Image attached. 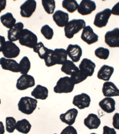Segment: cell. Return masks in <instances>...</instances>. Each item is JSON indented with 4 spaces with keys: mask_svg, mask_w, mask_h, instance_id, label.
<instances>
[{
    "mask_svg": "<svg viewBox=\"0 0 119 134\" xmlns=\"http://www.w3.org/2000/svg\"><path fill=\"white\" fill-rule=\"evenodd\" d=\"M62 7L67 10L68 12L72 13L78 10L79 4L74 0H64L62 2Z\"/></svg>",
    "mask_w": 119,
    "mask_h": 134,
    "instance_id": "29",
    "label": "cell"
},
{
    "mask_svg": "<svg viewBox=\"0 0 119 134\" xmlns=\"http://www.w3.org/2000/svg\"><path fill=\"white\" fill-rule=\"evenodd\" d=\"M4 58L7 59H13L18 56L20 53V49L13 42L7 41L5 42L3 52Z\"/></svg>",
    "mask_w": 119,
    "mask_h": 134,
    "instance_id": "8",
    "label": "cell"
},
{
    "mask_svg": "<svg viewBox=\"0 0 119 134\" xmlns=\"http://www.w3.org/2000/svg\"><path fill=\"white\" fill-rule=\"evenodd\" d=\"M37 105V99L29 96H23L18 102V110L26 115H30L36 110Z\"/></svg>",
    "mask_w": 119,
    "mask_h": 134,
    "instance_id": "3",
    "label": "cell"
},
{
    "mask_svg": "<svg viewBox=\"0 0 119 134\" xmlns=\"http://www.w3.org/2000/svg\"><path fill=\"white\" fill-rule=\"evenodd\" d=\"M97 8V5L93 1L91 0H82L79 4L78 12L82 16L91 14Z\"/></svg>",
    "mask_w": 119,
    "mask_h": 134,
    "instance_id": "13",
    "label": "cell"
},
{
    "mask_svg": "<svg viewBox=\"0 0 119 134\" xmlns=\"http://www.w3.org/2000/svg\"><path fill=\"white\" fill-rule=\"evenodd\" d=\"M112 126L114 129L119 130V113H116L112 117Z\"/></svg>",
    "mask_w": 119,
    "mask_h": 134,
    "instance_id": "37",
    "label": "cell"
},
{
    "mask_svg": "<svg viewBox=\"0 0 119 134\" xmlns=\"http://www.w3.org/2000/svg\"><path fill=\"white\" fill-rule=\"evenodd\" d=\"M5 130V127H4L3 123L1 121H0V134H4Z\"/></svg>",
    "mask_w": 119,
    "mask_h": 134,
    "instance_id": "42",
    "label": "cell"
},
{
    "mask_svg": "<svg viewBox=\"0 0 119 134\" xmlns=\"http://www.w3.org/2000/svg\"><path fill=\"white\" fill-rule=\"evenodd\" d=\"M41 32L45 39L48 40H51L54 36V31L48 25H45L42 27L41 29Z\"/></svg>",
    "mask_w": 119,
    "mask_h": 134,
    "instance_id": "35",
    "label": "cell"
},
{
    "mask_svg": "<svg viewBox=\"0 0 119 134\" xmlns=\"http://www.w3.org/2000/svg\"><path fill=\"white\" fill-rule=\"evenodd\" d=\"M111 15V11L110 8H105L102 12L98 13L95 16L93 25L99 28H104L107 26Z\"/></svg>",
    "mask_w": 119,
    "mask_h": 134,
    "instance_id": "7",
    "label": "cell"
},
{
    "mask_svg": "<svg viewBox=\"0 0 119 134\" xmlns=\"http://www.w3.org/2000/svg\"><path fill=\"white\" fill-rule=\"evenodd\" d=\"M53 19L54 22L60 28L65 27L66 25L69 22L68 14L61 10H57L54 12L53 15Z\"/></svg>",
    "mask_w": 119,
    "mask_h": 134,
    "instance_id": "20",
    "label": "cell"
},
{
    "mask_svg": "<svg viewBox=\"0 0 119 134\" xmlns=\"http://www.w3.org/2000/svg\"><path fill=\"white\" fill-rule=\"evenodd\" d=\"M95 55L99 59L107 60L109 57L110 50L107 48L99 47L95 50Z\"/></svg>",
    "mask_w": 119,
    "mask_h": 134,
    "instance_id": "33",
    "label": "cell"
},
{
    "mask_svg": "<svg viewBox=\"0 0 119 134\" xmlns=\"http://www.w3.org/2000/svg\"><path fill=\"white\" fill-rule=\"evenodd\" d=\"M0 65L4 70L10 71L12 72H20L19 64L12 59L5 58H0Z\"/></svg>",
    "mask_w": 119,
    "mask_h": 134,
    "instance_id": "16",
    "label": "cell"
},
{
    "mask_svg": "<svg viewBox=\"0 0 119 134\" xmlns=\"http://www.w3.org/2000/svg\"><path fill=\"white\" fill-rule=\"evenodd\" d=\"M48 89L47 87L37 85L31 92V95L37 100H45L48 96Z\"/></svg>",
    "mask_w": 119,
    "mask_h": 134,
    "instance_id": "24",
    "label": "cell"
},
{
    "mask_svg": "<svg viewBox=\"0 0 119 134\" xmlns=\"http://www.w3.org/2000/svg\"><path fill=\"white\" fill-rule=\"evenodd\" d=\"M18 41L21 46L33 49L37 43V37L36 35L31 31L28 29H24L20 34Z\"/></svg>",
    "mask_w": 119,
    "mask_h": 134,
    "instance_id": "5",
    "label": "cell"
},
{
    "mask_svg": "<svg viewBox=\"0 0 119 134\" xmlns=\"http://www.w3.org/2000/svg\"><path fill=\"white\" fill-rule=\"evenodd\" d=\"M87 77L86 75H84L83 73L81 72L80 70H78L77 72L73 74L72 76H70V79L72 80L73 83L75 85H78V84L83 82L85 80H86Z\"/></svg>",
    "mask_w": 119,
    "mask_h": 134,
    "instance_id": "34",
    "label": "cell"
},
{
    "mask_svg": "<svg viewBox=\"0 0 119 134\" xmlns=\"http://www.w3.org/2000/svg\"><path fill=\"white\" fill-rule=\"evenodd\" d=\"M114 69L112 66L104 65L102 66L97 73L98 79L104 81H110L113 74Z\"/></svg>",
    "mask_w": 119,
    "mask_h": 134,
    "instance_id": "23",
    "label": "cell"
},
{
    "mask_svg": "<svg viewBox=\"0 0 119 134\" xmlns=\"http://www.w3.org/2000/svg\"><path fill=\"white\" fill-rule=\"evenodd\" d=\"M36 2L34 0H28L20 5V15L23 18H29L32 16L36 8Z\"/></svg>",
    "mask_w": 119,
    "mask_h": 134,
    "instance_id": "12",
    "label": "cell"
},
{
    "mask_svg": "<svg viewBox=\"0 0 119 134\" xmlns=\"http://www.w3.org/2000/svg\"><path fill=\"white\" fill-rule=\"evenodd\" d=\"M103 134H117V132L114 128L107 126H104L103 127Z\"/></svg>",
    "mask_w": 119,
    "mask_h": 134,
    "instance_id": "38",
    "label": "cell"
},
{
    "mask_svg": "<svg viewBox=\"0 0 119 134\" xmlns=\"http://www.w3.org/2000/svg\"><path fill=\"white\" fill-rule=\"evenodd\" d=\"M86 26L85 21L80 19H73L69 21L68 24L64 27V34L68 39H72L73 38L74 35Z\"/></svg>",
    "mask_w": 119,
    "mask_h": 134,
    "instance_id": "2",
    "label": "cell"
},
{
    "mask_svg": "<svg viewBox=\"0 0 119 134\" xmlns=\"http://www.w3.org/2000/svg\"><path fill=\"white\" fill-rule=\"evenodd\" d=\"M1 100L0 99V105H1Z\"/></svg>",
    "mask_w": 119,
    "mask_h": 134,
    "instance_id": "44",
    "label": "cell"
},
{
    "mask_svg": "<svg viewBox=\"0 0 119 134\" xmlns=\"http://www.w3.org/2000/svg\"><path fill=\"white\" fill-rule=\"evenodd\" d=\"M111 14L115 16H119V2L116 3L111 10Z\"/></svg>",
    "mask_w": 119,
    "mask_h": 134,
    "instance_id": "39",
    "label": "cell"
},
{
    "mask_svg": "<svg viewBox=\"0 0 119 134\" xmlns=\"http://www.w3.org/2000/svg\"><path fill=\"white\" fill-rule=\"evenodd\" d=\"M83 123L85 126L89 129H97L101 125V121L97 114L90 113L84 119Z\"/></svg>",
    "mask_w": 119,
    "mask_h": 134,
    "instance_id": "21",
    "label": "cell"
},
{
    "mask_svg": "<svg viewBox=\"0 0 119 134\" xmlns=\"http://www.w3.org/2000/svg\"><path fill=\"white\" fill-rule=\"evenodd\" d=\"M31 68V63L29 59L27 56H24L19 62L20 73L21 75L28 74L29 71Z\"/></svg>",
    "mask_w": 119,
    "mask_h": 134,
    "instance_id": "28",
    "label": "cell"
},
{
    "mask_svg": "<svg viewBox=\"0 0 119 134\" xmlns=\"http://www.w3.org/2000/svg\"><path fill=\"white\" fill-rule=\"evenodd\" d=\"M78 70H79V67L77 66L73 62L70 60H67L62 65L61 68V71L62 72L67 75H70V76H72Z\"/></svg>",
    "mask_w": 119,
    "mask_h": 134,
    "instance_id": "25",
    "label": "cell"
},
{
    "mask_svg": "<svg viewBox=\"0 0 119 134\" xmlns=\"http://www.w3.org/2000/svg\"><path fill=\"white\" fill-rule=\"evenodd\" d=\"M79 111L76 108H71L66 113L60 115V119L62 123L68 126H72L75 123Z\"/></svg>",
    "mask_w": 119,
    "mask_h": 134,
    "instance_id": "15",
    "label": "cell"
},
{
    "mask_svg": "<svg viewBox=\"0 0 119 134\" xmlns=\"http://www.w3.org/2000/svg\"><path fill=\"white\" fill-rule=\"evenodd\" d=\"M53 134H58V133H53Z\"/></svg>",
    "mask_w": 119,
    "mask_h": 134,
    "instance_id": "45",
    "label": "cell"
},
{
    "mask_svg": "<svg viewBox=\"0 0 119 134\" xmlns=\"http://www.w3.org/2000/svg\"><path fill=\"white\" fill-rule=\"evenodd\" d=\"M60 134H78V131L73 126H67L62 129Z\"/></svg>",
    "mask_w": 119,
    "mask_h": 134,
    "instance_id": "36",
    "label": "cell"
},
{
    "mask_svg": "<svg viewBox=\"0 0 119 134\" xmlns=\"http://www.w3.org/2000/svg\"><path fill=\"white\" fill-rule=\"evenodd\" d=\"M17 121L13 117H7L5 118V130L8 133H13L16 130Z\"/></svg>",
    "mask_w": 119,
    "mask_h": 134,
    "instance_id": "32",
    "label": "cell"
},
{
    "mask_svg": "<svg viewBox=\"0 0 119 134\" xmlns=\"http://www.w3.org/2000/svg\"><path fill=\"white\" fill-rule=\"evenodd\" d=\"M104 41L110 47H119V28H115L106 32L104 36Z\"/></svg>",
    "mask_w": 119,
    "mask_h": 134,
    "instance_id": "9",
    "label": "cell"
},
{
    "mask_svg": "<svg viewBox=\"0 0 119 134\" xmlns=\"http://www.w3.org/2000/svg\"><path fill=\"white\" fill-rule=\"evenodd\" d=\"M74 86L75 85L73 83L70 77L66 76L58 79L53 90L55 93H69L73 91Z\"/></svg>",
    "mask_w": 119,
    "mask_h": 134,
    "instance_id": "4",
    "label": "cell"
},
{
    "mask_svg": "<svg viewBox=\"0 0 119 134\" xmlns=\"http://www.w3.org/2000/svg\"><path fill=\"white\" fill-rule=\"evenodd\" d=\"M67 53L72 62H78L82 55V49L78 44H69L66 49Z\"/></svg>",
    "mask_w": 119,
    "mask_h": 134,
    "instance_id": "17",
    "label": "cell"
},
{
    "mask_svg": "<svg viewBox=\"0 0 119 134\" xmlns=\"http://www.w3.org/2000/svg\"><path fill=\"white\" fill-rule=\"evenodd\" d=\"M1 24L8 29L11 28L16 24V20L11 13H7L0 17Z\"/></svg>",
    "mask_w": 119,
    "mask_h": 134,
    "instance_id": "27",
    "label": "cell"
},
{
    "mask_svg": "<svg viewBox=\"0 0 119 134\" xmlns=\"http://www.w3.org/2000/svg\"><path fill=\"white\" fill-rule=\"evenodd\" d=\"M5 38L3 35H0V52H3L4 46L5 44Z\"/></svg>",
    "mask_w": 119,
    "mask_h": 134,
    "instance_id": "40",
    "label": "cell"
},
{
    "mask_svg": "<svg viewBox=\"0 0 119 134\" xmlns=\"http://www.w3.org/2000/svg\"><path fill=\"white\" fill-rule=\"evenodd\" d=\"M6 4H7L6 0H0V13L5 8Z\"/></svg>",
    "mask_w": 119,
    "mask_h": 134,
    "instance_id": "41",
    "label": "cell"
},
{
    "mask_svg": "<svg viewBox=\"0 0 119 134\" xmlns=\"http://www.w3.org/2000/svg\"><path fill=\"white\" fill-rule=\"evenodd\" d=\"M35 85V80L32 75L29 74L21 75L16 82V88L18 91L25 90L34 87Z\"/></svg>",
    "mask_w": 119,
    "mask_h": 134,
    "instance_id": "6",
    "label": "cell"
},
{
    "mask_svg": "<svg viewBox=\"0 0 119 134\" xmlns=\"http://www.w3.org/2000/svg\"><path fill=\"white\" fill-rule=\"evenodd\" d=\"M99 107L108 114L113 113L116 110V101L112 98H104L99 102Z\"/></svg>",
    "mask_w": 119,
    "mask_h": 134,
    "instance_id": "22",
    "label": "cell"
},
{
    "mask_svg": "<svg viewBox=\"0 0 119 134\" xmlns=\"http://www.w3.org/2000/svg\"><path fill=\"white\" fill-rule=\"evenodd\" d=\"M81 39L87 43L88 45L93 44L98 41L99 37L93 31L91 26H86L83 29L82 34L80 36Z\"/></svg>",
    "mask_w": 119,
    "mask_h": 134,
    "instance_id": "11",
    "label": "cell"
},
{
    "mask_svg": "<svg viewBox=\"0 0 119 134\" xmlns=\"http://www.w3.org/2000/svg\"><path fill=\"white\" fill-rule=\"evenodd\" d=\"M33 50L35 53L38 54L39 58L43 59L47 53L48 49L45 47L42 42H37L36 46L33 47Z\"/></svg>",
    "mask_w": 119,
    "mask_h": 134,
    "instance_id": "30",
    "label": "cell"
},
{
    "mask_svg": "<svg viewBox=\"0 0 119 134\" xmlns=\"http://www.w3.org/2000/svg\"><path fill=\"white\" fill-rule=\"evenodd\" d=\"M102 92L105 98L119 96V89L115 84L110 81L104 83L102 87Z\"/></svg>",
    "mask_w": 119,
    "mask_h": 134,
    "instance_id": "18",
    "label": "cell"
},
{
    "mask_svg": "<svg viewBox=\"0 0 119 134\" xmlns=\"http://www.w3.org/2000/svg\"><path fill=\"white\" fill-rule=\"evenodd\" d=\"M31 128H32V125L29 121L26 119H22L17 121L16 129L18 132L28 134L30 131Z\"/></svg>",
    "mask_w": 119,
    "mask_h": 134,
    "instance_id": "26",
    "label": "cell"
},
{
    "mask_svg": "<svg viewBox=\"0 0 119 134\" xmlns=\"http://www.w3.org/2000/svg\"><path fill=\"white\" fill-rule=\"evenodd\" d=\"M42 4L45 11L48 14H53L55 9V1L54 0H42Z\"/></svg>",
    "mask_w": 119,
    "mask_h": 134,
    "instance_id": "31",
    "label": "cell"
},
{
    "mask_svg": "<svg viewBox=\"0 0 119 134\" xmlns=\"http://www.w3.org/2000/svg\"><path fill=\"white\" fill-rule=\"evenodd\" d=\"M95 68V63L87 58H83L79 66V70L87 77L92 76Z\"/></svg>",
    "mask_w": 119,
    "mask_h": 134,
    "instance_id": "14",
    "label": "cell"
},
{
    "mask_svg": "<svg viewBox=\"0 0 119 134\" xmlns=\"http://www.w3.org/2000/svg\"><path fill=\"white\" fill-rule=\"evenodd\" d=\"M90 134H98V133H91Z\"/></svg>",
    "mask_w": 119,
    "mask_h": 134,
    "instance_id": "43",
    "label": "cell"
},
{
    "mask_svg": "<svg viewBox=\"0 0 119 134\" xmlns=\"http://www.w3.org/2000/svg\"><path fill=\"white\" fill-rule=\"evenodd\" d=\"M67 53L64 49H48L44 59L45 64L47 67H51L55 65H62L67 60Z\"/></svg>",
    "mask_w": 119,
    "mask_h": 134,
    "instance_id": "1",
    "label": "cell"
},
{
    "mask_svg": "<svg viewBox=\"0 0 119 134\" xmlns=\"http://www.w3.org/2000/svg\"><path fill=\"white\" fill-rule=\"evenodd\" d=\"M24 29V25L22 22H18L14 26L7 31V37L10 41L14 42L19 40L21 32Z\"/></svg>",
    "mask_w": 119,
    "mask_h": 134,
    "instance_id": "19",
    "label": "cell"
},
{
    "mask_svg": "<svg viewBox=\"0 0 119 134\" xmlns=\"http://www.w3.org/2000/svg\"><path fill=\"white\" fill-rule=\"evenodd\" d=\"M91 102V99L89 95L87 93H82L74 96L72 103L79 110H83L90 106Z\"/></svg>",
    "mask_w": 119,
    "mask_h": 134,
    "instance_id": "10",
    "label": "cell"
}]
</instances>
